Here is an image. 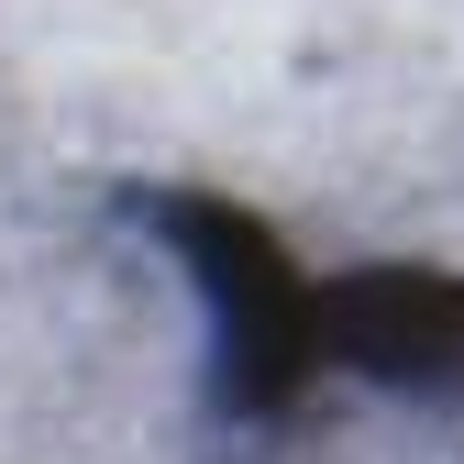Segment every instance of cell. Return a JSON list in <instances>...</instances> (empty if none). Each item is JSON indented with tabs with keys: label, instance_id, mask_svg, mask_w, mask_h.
Instances as JSON below:
<instances>
[{
	"label": "cell",
	"instance_id": "obj_1",
	"mask_svg": "<svg viewBox=\"0 0 464 464\" xmlns=\"http://www.w3.org/2000/svg\"><path fill=\"white\" fill-rule=\"evenodd\" d=\"M133 221H155V244L199 287V343H210L199 410L221 442H276L332 376L464 410V276L442 266L310 276L255 210L199 188H155L133 199Z\"/></svg>",
	"mask_w": 464,
	"mask_h": 464
}]
</instances>
